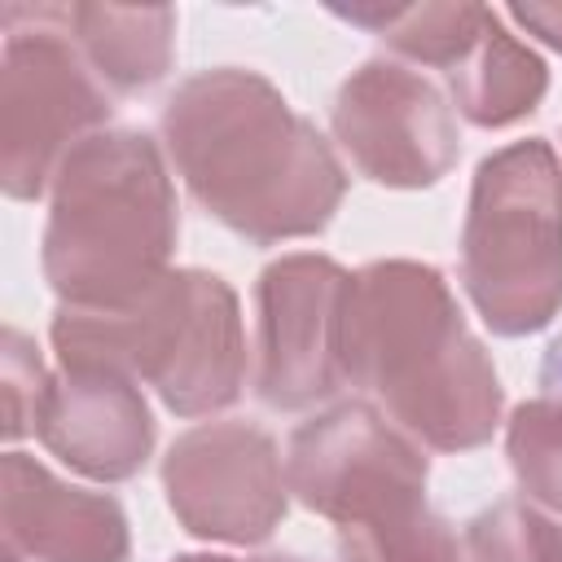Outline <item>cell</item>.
<instances>
[{
    "label": "cell",
    "mask_w": 562,
    "mask_h": 562,
    "mask_svg": "<svg viewBox=\"0 0 562 562\" xmlns=\"http://www.w3.org/2000/svg\"><path fill=\"white\" fill-rule=\"evenodd\" d=\"M176 562H233V558H211V553H193V558H176Z\"/></svg>",
    "instance_id": "obj_19"
},
{
    "label": "cell",
    "mask_w": 562,
    "mask_h": 562,
    "mask_svg": "<svg viewBox=\"0 0 562 562\" xmlns=\"http://www.w3.org/2000/svg\"><path fill=\"white\" fill-rule=\"evenodd\" d=\"M44 386H48V373L35 347L18 329H9L4 334V435L9 439H22L35 430V408Z\"/></svg>",
    "instance_id": "obj_17"
},
{
    "label": "cell",
    "mask_w": 562,
    "mask_h": 562,
    "mask_svg": "<svg viewBox=\"0 0 562 562\" xmlns=\"http://www.w3.org/2000/svg\"><path fill=\"white\" fill-rule=\"evenodd\" d=\"M176 198L140 132L83 136L53 176L44 272L66 307H123L167 277Z\"/></svg>",
    "instance_id": "obj_3"
},
{
    "label": "cell",
    "mask_w": 562,
    "mask_h": 562,
    "mask_svg": "<svg viewBox=\"0 0 562 562\" xmlns=\"http://www.w3.org/2000/svg\"><path fill=\"white\" fill-rule=\"evenodd\" d=\"M162 140L189 193L259 246L321 233L347 193L325 136L259 70L184 79L162 110Z\"/></svg>",
    "instance_id": "obj_1"
},
{
    "label": "cell",
    "mask_w": 562,
    "mask_h": 562,
    "mask_svg": "<svg viewBox=\"0 0 562 562\" xmlns=\"http://www.w3.org/2000/svg\"><path fill=\"white\" fill-rule=\"evenodd\" d=\"M509 465L518 483L562 514V404L531 400L509 417Z\"/></svg>",
    "instance_id": "obj_16"
},
{
    "label": "cell",
    "mask_w": 562,
    "mask_h": 562,
    "mask_svg": "<svg viewBox=\"0 0 562 562\" xmlns=\"http://www.w3.org/2000/svg\"><path fill=\"white\" fill-rule=\"evenodd\" d=\"M237 562V558H233ZM250 562H299V558H250Z\"/></svg>",
    "instance_id": "obj_20"
},
{
    "label": "cell",
    "mask_w": 562,
    "mask_h": 562,
    "mask_svg": "<svg viewBox=\"0 0 562 562\" xmlns=\"http://www.w3.org/2000/svg\"><path fill=\"white\" fill-rule=\"evenodd\" d=\"M61 364H105L149 382L180 417L215 413L241 395L246 338L233 290L215 272H167L123 307H61L53 316Z\"/></svg>",
    "instance_id": "obj_5"
},
{
    "label": "cell",
    "mask_w": 562,
    "mask_h": 562,
    "mask_svg": "<svg viewBox=\"0 0 562 562\" xmlns=\"http://www.w3.org/2000/svg\"><path fill=\"white\" fill-rule=\"evenodd\" d=\"M176 518L206 540H268L285 514L277 443L246 422H206L180 435L162 461Z\"/></svg>",
    "instance_id": "obj_8"
},
{
    "label": "cell",
    "mask_w": 562,
    "mask_h": 562,
    "mask_svg": "<svg viewBox=\"0 0 562 562\" xmlns=\"http://www.w3.org/2000/svg\"><path fill=\"white\" fill-rule=\"evenodd\" d=\"M347 272L325 255H285L259 277V369L268 408H307L342 382L338 316Z\"/></svg>",
    "instance_id": "obj_10"
},
{
    "label": "cell",
    "mask_w": 562,
    "mask_h": 562,
    "mask_svg": "<svg viewBox=\"0 0 562 562\" xmlns=\"http://www.w3.org/2000/svg\"><path fill=\"white\" fill-rule=\"evenodd\" d=\"M461 277L496 334H531L562 303V167L531 136L479 162Z\"/></svg>",
    "instance_id": "obj_6"
},
{
    "label": "cell",
    "mask_w": 562,
    "mask_h": 562,
    "mask_svg": "<svg viewBox=\"0 0 562 562\" xmlns=\"http://www.w3.org/2000/svg\"><path fill=\"white\" fill-rule=\"evenodd\" d=\"M334 132L369 180L395 189L435 184L461 154L439 88L395 61H369L338 88Z\"/></svg>",
    "instance_id": "obj_9"
},
{
    "label": "cell",
    "mask_w": 562,
    "mask_h": 562,
    "mask_svg": "<svg viewBox=\"0 0 562 562\" xmlns=\"http://www.w3.org/2000/svg\"><path fill=\"white\" fill-rule=\"evenodd\" d=\"M452 97L470 123L505 127L536 110L544 97V61L522 48L492 9H483L470 44L448 66Z\"/></svg>",
    "instance_id": "obj_13"
},
{
    "label": "cell",
    "mask_w": 562,
    "mask_h": 562,
    "mask_svg": "<svg viewBox=\"0 0 562 562\" xmlns=\"http://www.w3.org/2000/svg\"><path fill=\"white\" fill-rule=\"evenodd\" d=\"M35 435L75 470L114 483L145 465L154 422L127 373L105 364H61L40 395Z\"/></svg>",
    "instance_id": "obj_11"
},
{
    "label": "cell",
    "mask_w": 562,
    "mask_h": 562,
    "mask_svg": "<svg viewBox=\"0 0 562 562\" xmlns=\"http://www.w3.org/2000/svg\"><path fill=\"white\" fill-rule=\"evenodd\" d=\"M514 18H518L522 26H531L544 44L562 48V9H558V4H518Z\"/></svg>",
    "instance_id": "obj_18"
},
{
    "label": "cell",
    "mask_w": 562,
    "mask_h": 562,
    "mask_svg": "<svg viewBox=\"0 0 562 562\" xmlns=\"http://www.w3.org/2000/svg\"><path fill=\"white\" fill-rule=\"evenodd\" d=\"M342 378L430 448H479L501 417V382L465 329L443 277L386 259L347 281L338 316Z\"/></svg>",
    "instance_id": "obj_2"
},
{
    "label": "cell",
    "mask_w": 562,
    "mask_h": 562,
    "mask_svg": "<svg viewBox=\"0 0 562 562\" xmlns=\"http://www.w3.org/2000/svg\"><path fill=\"white\" fill-rule=\"evenodd\" d=\"M465 562H562V527L527 501H496L465 527Z\"/></svg>",
    "instance_id": "obj_15"
},
{
    "label": "cell",
    "mask_w": 562,
    "mask_h": 562,
    "mask_svg": "<svg viewBox=\"0 0 562 562\" xmlns=\"http://www.w3.org/2000/svg\"><path fill=\"white\" fill-rule=\"evenodd\" d=\"M4 558L9 562H123L127 522L110 496L57 483L22 452L4 457Z\"/></svg>",
    "instance_id": "obj_12"
},
{
    "label": "cell",
    "mask_w": 562,
    "mask_h": 562,
    "mask_svg": "<svg viewBox=\"0 0 562 562\" xmlns=\"http://www.w3.org/2000/svg\"><path fill=\"white\" fill-rule=\"evenodd\" d=\"M53 18L83 44L92 70L119 92L149 88L171 61V9H105V4H53Z\"/></svg>",
    "instance_id": "obj_14"
},
{
    "label": "cell",
    "mask_w": 562,
    "mask_h": 562,
    "mask_svg": "<svg viewBox=\"0 0 562 562\" xmlns=\"http://www.w3.org/2000/svg\"><path fill=\"white\" fill-rule=\"evenodd\" d=\"M290 492L338 527L342 562H457L426 505V457L373 404L347 400L290 435Z\"/></svg>",
    "instance_id": "obj_4"
},
{
    "label": "cell",
    "mask_w": 562,
    "mask_h": 562,
    "mask_svg": "<svg viewBox=\"0 0 562 562\" xmlns=\"http://www.w3.org/2000/svg\"><path fill=\"white\" fill-rule=\"evenodd\" d=\"M0 75V180L13 198H35L57 176L88 127L110 119V97L53 18V4H4Z\"/></svg>",
    "instance_id": "obj_7"
}]
</instances>
